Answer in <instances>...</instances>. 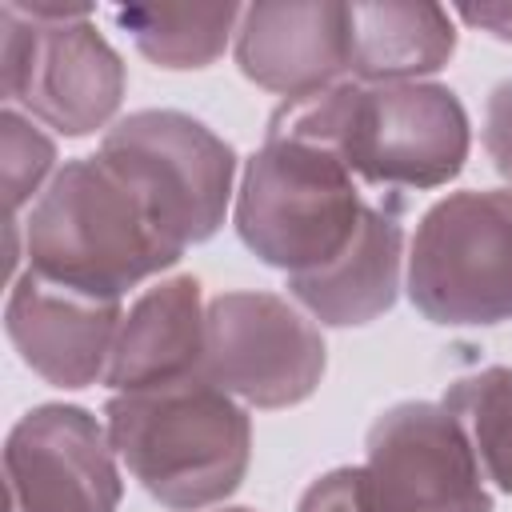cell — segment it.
I'll list each match as a JSON object with an SVG mask.
<instances>
[{"mask_svg": "<svg viewBox=\"0 0 512 512\" xmlns=\"http://www.w3.org/2000/svg\"><path fill=\"white\" fill-rule=\"evenodd\" d=\"M364 208L352 168L332 148L264 132L240 176L236 236L268 268L300 276L348 248Z\"/></svg>", "mask_w": 512, "mask_h": 512, "instance_id": "4", "label": "cell"}, {"mask_svg": "<svg viewBox=\"0 0 512 512\" xmlns=\"http://www.w3.org/2000/svg\"><path fill=\"white\" fill-rule=\"evenodd\" d=\"M296 512H364V496H360V468H332L324 476H316Z\"/></svg>", "mask_w": 512, "mask_h": 512, "instance_id": "19", "label": "cell"}, {"mask_svg": "<svg viewBox=\"0 0 512 512\" xmlns=\"http://www.w3.org/2000/svg\"><path fill=\"white\" fill-rule=\"evenodd\" d=\"M56 164V144L36 128L32 116H20L12 104L0 112V172L8 216H16L32 196H40L44 176Z\"/></svg>", "mask_w": 512, "mask_h": 512, "instance_id": "18", "label": "cell"}, {"mask_svg": "<svg viewBox=\"0 0 512 512\" xmlns=\"http://www.w3.org/2000/svg\"><path fill=\"white\" fill-rule=\"evenodd\" d=\"M216 512H248V508H216Z\"/></svg>", "mask_w": 512, "mask_h": 512, "instance_id": "22", "label": "cell"}, {"mask_svg": "<svg viewBox=\"0 0 512 512\" xmlns=\"http://www.w3.org/2000/svg\"><path fill=\"white\" fill-rule=\"evenodd\" d=\"M88 16V4H0L4 100L64 136L104 128L124 100V64Z\"/></svg>", "mask_w": 512, "mask_h": 512, "instance_id": "5", "label": "cell"}, {"mask_svg": "<svg viewBox=\"0 0 512 512\" xmlns=\"http://www.w3.org/2000/svg\"><path fill=\"white\" fill-rule=\"evenodd\" d=\"M272 136H300L332 148L372 188H440L468 160V112L444 84H352L284 100Z\"/></svg>", "mask_w": 512, "mask_h": 512, "instance_id": "1", "label": "cell"}, {"mask_svg": "<svg viewBox=\"0 0 512 512\" xmlns=\"http://www.w3.org/2000/svg\"><path fill=\"white\" fill-rule=\"evenodd\" d=\"M200 372L252 408H292L324 376V336L276 292H220L204 312Z\"/></svg>", "mask_w": 512, "mask_h": 512, "instance_id": "8", "label": "cell"}, {"mask_svg": "<svg viewBox=\"0 0 512 512\" xmlns=\"http://www.w3.org/2000/svg\"><path fill=\"white\" fill-rule=\"evenodd\" d=\"M484 152L492 168L512 180V80H500L484 100Z\"/></svg>", "mask_w": 512, "mask_h": 512, "instance_id": "20", "label": "cell"}, {"mask_svg": "<svg viewBox=\"0 0 512 512\" xmlns=\"http://www.w3.org/2000/svg\"><path fill=\"white\" fill-rule=\"evenodd\" d=\"M456 16L480 32L512 44V4H464V8H456Z\"/></svg>", "mask_w": 512, "mask_h": 512, "instance_id": "21", "label": "cell"}, {"mask_svg": "<svg viewBox=\"0 0 512 512\" xmlns=\"http://www.w3.org/2000/svg\"><path fill=\"white\" fill-rule=\"evenodd\" d=\"M204 312L196 276H168L140 292L120 320L104 384L136 392L196 376L204 368Z\"/></svg>", "mask_w": 512, "mask_h": 512, "instance_id": "14", "label": "cell"}, {"mask_svg": "<svg viewBox=\"0 0 512 512\" xmlns=\"http://www.w3.org/2000/svg\"><path fill=\"white\" fill-rule=\"evenodd\" d=\"M108 440L128 476L172 512H204L228 500L252 460L248 412L204 372L112 392Z\"/></svg>", "mask_w": 512, "mask_h": 512, "instance_id": "2", "label": "cell"}, {"mask_svg": "<svg viewBox=\"0 0 512 512\" xmlns=\"http://www.w3.org/2000/svg\"><path fill=\"white\" fill-rule=\"evenodd\" d=\"M8 512H116L120 472L108 428L76 404H40L4 444Z\"/></svg>", "mask_w": 512, "mask_h": 512, "instance_id": "10", "label": "cell"}, {"mask_svg": "<svg viewBox=\"0 0 512 512\" xmlns=\"http://www.w3.org/2000/svg\"><path fill=\"white\" fill-rule=\"evenodd\" d=\"M120 300H100L40 272L12 276L4 328L20 360L56 388H88L104 380L120 332Z\"/></svg>", "mask_w": 512, "mask_h": 512, "instance_id": "11", "label": "cell"}, {"mask_svg": "<svg viewBox=\"0 0 512 512\" xmlns=\"http://www.w3.org/2000/svg\"><path fill=\"white\" fill-rule=\"evenodd\" d=\"M236 4H140V8H116V24L132 36L140 56H148L160 68L188 72L208 68L240 24Z\"/></svg>", "mask_w": 512, "mask_h": 512, "instance_id": "16", "label": "cell"}, {"mask_svg": "<svg viewBox=\"0 0 512 512\" xmlns=\"http://www.w3.org/2000/svg\"><path fill=\"white\" fill-rule=\"evenodd\" d=\"M232 52L240 72L300 100L324 88H336L348 68V4L288 0V4H248L240 12Z\"/></svg>", "mask_w": 512, "mask_h": 512, "instance_id": "12", "label": "cell"}, {"mask_svg": "<svg viewBox=\"0 0 512 512\" xmlns=\"http://www.w3.org/2000/svg\"><path fill=\"white\" fill-rule=\"evenodd\" d=\"M24 248L32 272L100 300H120L184 256L132 184L100 156L52 172L24 220Z\"/></svg>", "mask_w": 512, "mask_h": 512, "instance_id": "3", "label": "cell"}, {"mask_svg": "<svg viewBox=\"0 0 512 512\" xmlns=\"http://www.w3.org/2000/svg\"><path fill=\"white\" fill-rule=\"evenodd\" d=\"M360 496L364 512H492L460 424L428 400L392 404L372 420Z\"/></svg>", "mask_w": 512, "mask_h": 512, "instance_id": "9", "label": "cell"}, {"mask_svg": "<svg viewBox=\"0 0 512 512\" xmlns=\"http://www.w3.org/2000/svg\"><path fill=\"white\" fill-rule=\"evenodd\" d=\"M404 224L396 204H368L348 248L316 272L288 276V296L328 328H360L384 316L400 292Z\"/></svg>", "mask_w": 512, "mask_h": 512, "instance_id": "13", "label": "cell"}, {"mask_svg": "<svg viewBox=\"0 0 512 512\" xmlns=\"http://www.w3.org/2000/svg\"><path fill=\"white\" fill-rule=\"evenodd\" d=\"M408 296L432 324L512 320V188L452 192L416 224Z\"/></svg>", "mask_w": 512, "mask_h": 512, "instance_id": "6", "label": "cell"}, {"mask_svg": "<svg viewBox=\"0 0 512 512\" xmlns=\"http://www.w3.org/2000/svg\"><path fill=\"white\" fill-rule=\"evenodd\" d=\"M96 156L132 184L180 252L216 236L224 224L236 152L196 116L172 108L132 112L104 132Z\"/></svg>", "mask_w": 512, "mask_h": 512, "instance_id": "7", "label": "cell"}, {"mask_svg": "<svg viewBox=\"0 0 512 512\" xmlns=\"http://www.w3.org/2000/svg\"><path fill=\"white\" fill-rule=\"evenodd\" d=\"M444 412L460 424L484 480L512 492V368L492 364L448 384Z\"/></svg>", "mask_w": 512, "mask_h": 512, "instance_id": "17", "label": "cell"}, {"mask_svg": "<svg viewBox=\"0 0 512 512\" xmlns=\"http://www.w3.org/2000/svg\"><path fill=\"white\" fill-rule=\"evenodd\" d=\"M452 52L456 28L440 4H348V68L368 84H412Z\"/></svg>", "mask_w": 512, "mask_h": 512, "instance_id": "15", "label": "cell"}]
</instances>
